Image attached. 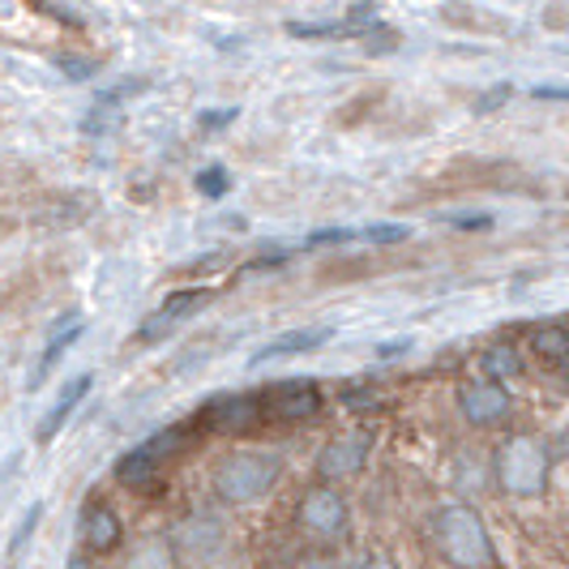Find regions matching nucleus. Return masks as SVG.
<instances>
[{"mask_svg":"<svg viewBox=\"0 0 569 569\" xmlns=\"http://www.w3.org/2000/svg\"><path fill=\"white\" fill-rule=\"evenodd\" d=\"M300 522L317 531V536H339L342 522H347V506H342L339 492H330V488H317L305 497V506H300Z\"/></svg>","mask_w":569,"mask_h":569,"instance_id":"8","label":"nucleus"},{"mask_svg":"<svg viewBox=\"0 0 569 569\" xmlns=\"http://www.w3.org/2000/svg\"><path fill=\"white\" fill-rule=\"evenodd\" d=\"M347 240H356L351 228H326V231H313L305 244H309V249H321V244H347Z\"/></svg>","mask_w":569,"mask_h":569,"instance_id":"21","label":"nucleus"},{"mask_svg":"<svg viewBox=\"0 0 569 569\" xmlns=\"http://www.w3.org/2000/svg\"><path fill=\"white\" fill-rule=\"evenodd\" d=\"M369 458V437H342L321 450V476H356Z\"/></svg>","mask_w":569,"mask_h":569,"instance_id":"9","label":"nucleus"},{"mask_svg":"<svg viewBox=\"0 0 569 569\" xmlns=\"http://www.w3.org/2000/svg\"><path fill=\"white\" fill-rule=\"evenodd\" d=\"M458 407H462V416L471 425H492V420H501L510 411V395L501 386H492V381H471V386H462Z\"/></svg>","mask_w":569,"mask_h":569,"instance_id":"7","label":"nucleus"},{"mask_svg":"<svg viewBox=\"0 0 569 569\" xmlns=\"http://www.w3.org/2000/svg\"><path fill=\"white\" fill-rule=\"evenodd\" d=\"M513 94V86L510 82H501V86H492V90H485L480 99H476V116H488V112H497L506 99Z\"/></svg>","mask_w":569,"mask_h":569,"instance_id":"20","label":"nucleus"},{"mask_svg":"<svg viewBox=\"0 0 569 569\" xmlns=\"http://www.w3.org/2000/svg\"><path fill=\"white\" fill-rule=\"evenodd\" d=\"M335 339V330L330 326H317V330H291L283 339L266 342L261 351L253 356V365H266V360H283V356H305V351H313L321 342Z\"/></svg>","mask_w":569,"mask_h":569,"instance_id":"10","label":"nucleus"},{"mask_svg":"<svg viewBox=\"0 0 569 569\" xmlns=\"http://www.w3.org/2000/svg\"><path fill=\"white\" fill-rule=\"evenodd\" d=\"M360 236L372 240V244H399V240H407L411 231L402 228V223H372V228H365Z\"/></svg>","mask_w":569,"mask_h":569,"instance_id":"18","label":"nucleus"},{"mask_svg":"<svg viewBox=\"0 0 569 569\" xmlns=\"http://www.w3.org/2000/svg\"><path fill=\"white\" fill-rule=\"evenodd\" d=\"M69 569H94V566H90V561H82V557H73V561H69Z\"/></svg>","mask_w":569,"mask_h":569,"instance_id":"29","label":"nucleus"},{"mask_svg":"<svg viewBox=\"0 0 569 569\" xmlns=\"http://www.w3.org/2000/svg\"><path fill=\"white\" fill-rule=\"evenodd\" d=\"M60 69H64V73H69L73 82H86V78L94 73V64H90V60H73V57H64V60H60Z\"/></svg>","mask_w":569,"mask_h":569,"instance_id":"22","label":"nucleus"},{"mask_svg":"<svg viewBox=\"0 0 569 569\" xmlns=\"http://www.w3.org/2000/svg\"><path fill=\"white\" fill-rule=\"evenodd\" d=\"M129 569H176V552L168 548V540H142Z\"/></svg>","mask_w":569,"mask_h":569,"instance_id":"15","label":"nucleus"},{"mask_svg":"<svg viewBox=\"0 0 569 569\" xmlns=\"http://www.w3.org/2000/svg\"><path fill=\"white\" fill-rule=\"evenodd\" d=\"M488 223H492L488 214H458L455 219V228H488Z\"/></svg>","mask_w":569,"mask_h":569,"instance_id":"26","label":"nucleus"},{"mask_svg":"<svg viewBox=\"0 0 569 569\" xmlns=\"http://www.w3.org/2000/svg\"><path fill=\"white\" fill-rule=\"evenodd\" d=\"M90 381H94V377H90V372H82L78 381H69V386H64V395L57 399V407H52V411L43 416V428H39V441H52V437H57L60 428L69 425V416H73V411H78V402L86 399Z\"/></svg>","mask_w":569,"mask_h":569,"instance_id":"13","label":"nucleus"},{"mask_svg":"<svg viewBox=\"0 0 569 569\" xmlns=\"http://www.w3.org/2000/svg\"><path fill=\"white\" fill-rule=\"evenodd\" d=\"M536 351L548 356V360H566L569 356V330L566 326H543L536 335Z\"/></svg>","mask_w":569,"mask_h":569,"instance_id":"16","label":"nucleus"},{"mask_svg":"<svg viewBox=\"0 0 569 569\" xmlns=\"http://www.w3.org/2000/svg\"><path fill=\"white\" fill-rule=\"evenodd\" d=\"M437 543L446 561H455L458 569H485L492 561V540H488L485 522L467 506H450L437 513Z\"/></svg>","mask_w":569,"mask_h":569,"instance_id":"1","label":"nucleus"},{"mask_svg":"<svg viewBox=\"0 0 569 569\" xmlns=\"http://www.w3.org/2000/svg\"><path fill=\"white\" fill-rule=\"evenodd\" d=\"M531 99H569V86H531Z\"/></svg>","mask_w":569,"mask_h":569,"instance_id":"25","label":"nucleus"},{"mask_svg":"<svg viewBox=\"0 0 569 569\" xmlns=\"http://www.w3.org/2000/svg\"><path fill=\"white\" fill-rule=\"evenodd\" d=\"M39 518H43V506H34V510L27 513V522H22V531L13 536V543H9V552H13V548H18V543H22V540L30 536V531H34V522H39Z\"/></svg>","mask_w":569,"mask_h":569,"instance_id":"24","label":"nucleus"},{"mask_svg":"<svg viewBox=\"0 0 569 569\" xmlns=\"http://www.w3.org/2000/svg\"><path fill=\"white\" fill-rule=\"evenodd\" d=\"M201 420L210 428H249L261 425V395H223V399H210L201 407Z\"/></svg>","mask_w":569,"mask_h":569,"instance_id":"5","label":"nucleus"},{"mask_svg":"<svg viewBox=\"0 0 569 569\" xmlns=\"http://www.w3.org/2000/svg\"><path fill=\"white\" fill-rule=\"evenodd\" d=\"M159 467H163V458L154 455L150 446H138V450H129L116 462V480L124 488H150L159 480Z\"/></svg>","mask_w":569,"mask_h":569,"instance_id":"11","label":"nucleus"},{"mask_svg":"<svg viewBox=\"0 0 569 569\" xmlns=\"http://www.w3.org/2000/svg\"><path fill=\"white\" fill-rule=\"evenodd\" d=\"M399 351H411V339L386 342V347H381V360H395V356H399Z\"/></svg>","mask_w":569,"mask_h":569,"instance_id":"27","label":"nucleus"},{"mask_svg":"<svg viewBox=\"0 0 569 569\" xmlns=\"http://www.w3.org/2000/svg\"><path fill=\"white\" fill-rule=\"evenodd\" d=\"M82 540L90 552H112L120 543V518L108 506H90L82 518Z\"/></svg>","mask_w":569,"mask_h":569,"instance_id":"12","label":"nucleus"},{"mask_svg":"<svg viewBox=\"0 0 569 569\" xmlns=\"http://www.w3.org/2000/svg\"><path fill=\"white\" fill-rule=\"evenodd\" d=\"M561 365H566V372H569V356H566V360H561Z\"/></svg>","mask_w":569,"mask_h":569,"instance_id":"30","label":"nucleus"},{"mask_svg":"<svg viewBox=\"0 0 569 569\" xmlns=\"http://www.w3.org/2000/svg\"><path fill=\"white\" fill-rule=\"evenodd\" d=\"M485 369L492 372V377H518V372H522V360L513 356V347H492L485 356Z\"/></svg>","mask_w":569,"mask_h":569,"instance_id":"17","label":"nucleus"},{"mask_svg":"<svg viewBox=\"0 0 569 569\" xmlns=\"http://www.w3.org/2000/svg\"><path fill=\"white\" fill-rule=\"evenodd\" d=\"M274 480H279V458L257 455V450L228 455L219 462V471H214V488H219L228 501H257V497L270 492Z\"/></svg>","mask_w":569,"mask_h":569,"instance_id":"3","label":"nucleus"},{"mask_svg":"<svg viewBox=\"0 0 569 569\" xmlns=\"http://www.w3.org/2000/svg\"><path fill=\"white\" fill-rule=\"evenodd\" d=\"M365 569H395V566H390V561H381V557H372V561Z\"/></svg>","mask_w":569,"mask_h":569,"instance_id":"28","label":"nucleus"},{"mask_svg":"<svg viewBox=\"0 0 569 569\" xmlns=\"http://www.w3.org/2000/svg\"><path fill=\"white\" fill-rule=\"evenodd\" d=\"M497 476L501 488L513 497H540L548 485V450L536 437H510L497 455Z\"/></svg>","mask_w":569,"mask_h":569,"instance_id":"2","label":"nucleus"},{"mask_svg":"<svg viewBox=\"0 0 569 569\" xmlns=\"http://www.w3.org/2000/svg\"><path fill=\"white\" fill-rule=\"evenodd\" d=\"M210 300V291H201V287H189V291H171L168 300L159 305V313H150L146 317V326L138 330V339L150 342V339H159L163 330H171V326H180L189 313H198L201 305Z\"/></svg>","mask_w":569,"mask_h":569,"instance_id":"6","label":"nucleus"},{"mask_svg":"<svg viewBox=\"0 0 569 569\" xmlns=\"http://www.w3.org/2000/svg\"><path fill=\"white\" fill-rule=\"evenodd\" d=\"M78 339H82V321H73L69 330H57V335H52V342H48V347H43V356H39V369L30 372V390H39V386L48 381V372L57 369V360H60V356H64V351H69V347H73Z\"/></svg>","mask_w":569,"mask_h":569,"instance_id":"14","label":"nucleus"},{"mask_svg":"<svg viewBox=\"0 0 569 569\" xmlns=\"http://www.w3.org/2000/svg\"><path fill=\"white\" fill-rule=\"evenodd\" d=\"M321 411V390L317 381H279L261 395V420L266 425H300Z\"/></svg>","mask_w":569,"mask_h":569,"instance_id":"4","label":"nucleus"},{"mask_svg":"<svg viewBox=\"0 0 569 569\" xmlns=\"http://www.w3.org/2000/svg\"><path fill=\"white\" fill-rule=\"evenodd\" d=\"M236 120V108H223V112H201V129H223V124H231Z\"/></svg>","mask_w":569,"mask_h":569,"instance_id":"23","label":"nucleus"},{"mask_svg":"<svg viewBox=\"0 0 569 569\" xmlns=\"http://www.w3.org/2000/svg\"><path fill=\"white\" fill-rule=\"evenodd\" d=\"M228 184L231 180H228V171L223 168H206L198 176V189L206 193V198H223V193H228Z\"/></svg>","mask_w":569,"mask_h":569,"instance_id":"19","label":"nucleus"}]
</instances>
